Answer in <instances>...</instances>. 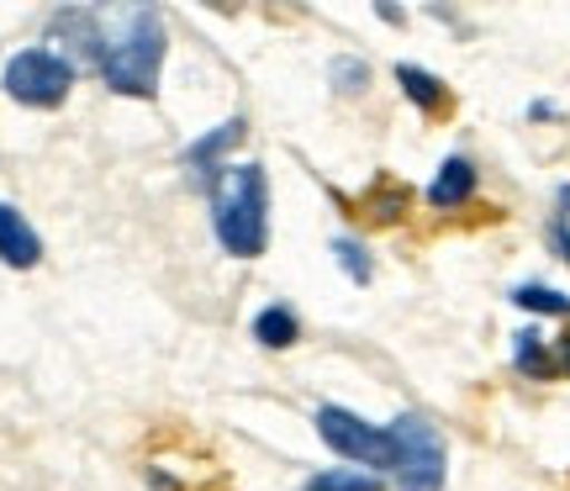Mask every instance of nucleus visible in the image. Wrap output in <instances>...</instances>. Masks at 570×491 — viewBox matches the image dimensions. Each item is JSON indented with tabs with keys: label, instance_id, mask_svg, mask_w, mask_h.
<instances>
[{
	"label": "nucleus",
	"instance_id": "obj_21",
	"mask_svg": "<svg viewBox=\"0 0 570 491\" xmlns=\"http://www.w3.org/2000/svg\"><path fill=\"white\" fill-rule=\"evenodd\" d=\"M375 17H381V21H391V27H396V21H402V6H386V0H381V6H375Z\"/></svg>",
	"mask_w": 570,
	"mask_h": 491
},
{
	"label": "nucleus",
	"instance_id": "obj_2",
	"mask_svg": "<svg viewBox=\"0 0 570 491\" xmlns=\"http://www.w3.org/2000/svg\"><path fill=\"white\" fill-rule=\"evenodd\" d=\"M217 244L233 259H259L269 248V180L259 164H223V175L206 185Z\"/></svg>",
	"mask_w": 570,
	"mask_h": 491
},
{
	"label": "nucleus",
	"instance_id": "obj_7",
	"mask_svg": "<svg viewBox=\"0 0 570 491\" xmlns=\"http://www.w3.org/2000/svg\"><path fill=\"white\" fill-rule=\"evenodd\" d=\"M244 132H248L244 117H233V122H223V127H212V132H202L196 144L185 148V169H190V175H196L202 185H212L217 175H223V154H227V148L244 144Z\"/></svg>",
	"mask_w": 570,
	"mask_h": 491
},
{
	"label": "nucleus",
	"instance_id": "obj_9",
	"mask_svg": "<svg viewBox=\"0 0 570 491\" xmlns=\"http://www.w3.org/2000/svg\"><path fill=\"white\" fill-rule=\"evenodd\" d=\"M396 85H402V96H407L417 111H428V117H444L449 106H454L449 85L439 80V75H428L423 63H396Z\"/></svg>",
	"mask_w": 570,
	"mask_h": 491
},
{
	"label": "nucleus",
	"instance_id": "obj_19",
	"mask_svg": "<svg viewBox=\"0 0 570 491\" xmlns=\"http://www.w3.org/2000/svg\"><path fill=\"white\" fill-rule=\"evenodd\" d=\"M550 244H554V254L570 265V223H566V217H554V223H550Z\"/></svg>",
	"mask_w": 570,
	"mask_h": 491
},
{
	"label": "nucleus",
	"instance_id": "obj_3",
	"mask_svg": "<svg viewBox=\"0 0 570 491\" xmlns=\"http://www.w3.org/2000/svg\"><path fill=\"white\" fill-rule=\"evenodd\" d=\"M391 439V487L396 491H444L449 475V450L444 433L428 423L423 412H402L396 423H386Z\"/></svg>",
	"mask_w": 570,
	"mask_h": 491
},
{
	"label": "nucleus",
	"instance_id": "obj_12",
	"mask_svg": "<svg viewBox=\"0 0 570 491\" xmlns=\"http://www.w3.org/2000/svg\"><path fill=\"white\" fill-rule=\"evenodd\" d=\"M254 338H259L265 348H291L296 338H302V323H296V312L291 307L275 302V307H265L259 317H254Z\"/></svg>",
	"mask_w": 570,
	"mask_h": 491
},
{
	"label": "nucleus",
	"instance_id": "obj_8",
	"mask_svg": "<svg viewBox=\"0 0 570 491\" xmlns=\"http://www.w3.org/2000/svg\"><path fill=\"white\" fill-rule=\"evenodd\" d=\"M38 259H42V238L32 233V223L11 202H0V265L32 269Z\"/></svg>",
	"mask_w": 570,
	"mask_h": 491
},
{
	"label": "nucleus",
	"instance_id": "obj_4",
	"mask_svg": "<svg viewBox=\"0 0 570 491\" xmlns=\"http://www.w3.org/2000/svg\"><path fill=\"white\" fill-rule=\"evenodd\" d=\"M6 96L17 106H38V111H53L63 106V96L75 90V59H63L59 48H21L6 63Z\"/></svg>",
	"mask_w": 570,
	"mask_h": 491
},
{
	"label": "nucleus",
	"instance_id": "obj_11",
	"mask_svg": "<svg viewBox=\"0 0 570 491\" xmlns=\"http://www.w3.org/2000/svg\"><path fill=\"white\" fill-rule=\"evenodd\" d=\"M512 365H518V375H529V381H560L554 375V348L539 327L512 333Z\"/></svg>",
	"mask_w": 570,
	"mask_h": 491
},
{
	"label": "nucleus",
	"instance_id": "obj_6",
	"mask_svg": "<svg viewBox=\"0 0 570 491\" xmlns=\"http://www.w3.org/2000/svg\"><path fill=\"white\" fill-rule=\"evenodd\" d=\"M48 32H53V42H63V48H69L75 59L101 63V11H85V6H63V11H53Z\"/></svg>",
	"mask_w": 570,
	"mask_h": 491
},
{
	"label": "nucleus",
	"instance_id": "obj_5",
	"mask_svg": "<svg viewBox=\"0 0 570 491\" xmlns=\"http://www.w3.org/2000/svg\"><path fill=\"white\" fill-rule=\"evenodd\" d=\"M317 439H323L333 454H344V460H354V465H370V475L375 471H391V439L386 429H375V423H365L360 412L348 407H317Z\"/></svg>",
	"mask_w": 570,
	"mask_h": 491
},
{
	"label": "nucleus",
	"instance_id": "obj_20",
	"mask_svg": "<svg viewBox=\"0 0 570 491\" xmlns=\"http://www.w3.org/2000/svg\"><path fill=\"white\" fill-rule=\"evenodd\" d=\"M529 117H533V122H550V117H560V106H554V101H533Z\"/></svg>",
	"mask_w": 570,
	"mask_h": 491
},
{
	"label": "nucleus",
	"instance_id": "obj_14",
	"mask_svg": "<svg viewBox=\"0 0 570 491\" xmlns=\"http://www.w3.org/2000/svg\"><path fill=\"white\" fill-rule=\"evenodd\" d=\"M302 491H386V481L370 471H348V465H333V471H317Z\"/></svg>",
	"mask_w": 570,
	"mask_h": 491
},
{
	"label": "nucleus",
	"instance_id": "obj_16",
	"mask_svg": "<svg viewBox=\"0 0 570 491\" xmlns=\"http://www.w3.org/2000/svg\"><path fill=\"white\" fill-rule=\"evenodd\" d=\"M327 85H333V90H338V96H360V90H365L370 85V63L365 59H333L327 63Z\"/></svg>",
	"mask_w": 570,
	"mask_h": 491
},
{
	"label": "nucleus",
	"instance_id": "obj_1",
	"mask_svg": "<svg viewBox=\"0 0 570 491\" xmlns=\"http://www.w3.org/2000/svg\"><path fill=\"white\" fill-rule=\"evenodd\" d=\"M164 48H169V27L154 6H122V11H101V80L117 96L132 101H154L159 96V69Z\"/></svg>",
	"mask_w": 570,
	"mask_h": 491
},
{
	"label": "nucleus",
	"instance_id": "obj_10",
	"mask_svg": "<svg viewBox=\"0 0 570 491\" xmlns=\"http://www.w3.org/2000/svg\"><path fill=\"white\" fill-rule=\"evenodd\" d=\"M475 196V164L465 154H454V159L439 164V180L428 185V206H439V212H454V206H465Z\"/></svg>",
	"mask_w": 570,
	"mask_h": 491
},
{
	"label": "nucleus",
	"instance_id": "obj_13",
	"mask_svg": "<svg viewBox=\"0 0 570 491\" xmlns=\"http://www.w3.org/2000/svg\"><path fill=\"white\" fill-rule=\"evenodd\" d=\"M365 206H370V212H365L370 223H402V212L412 206V190H407V185H396V180H381L365 196Z\"/></svg>",
	"mask_w": 570,
	"mask_h": 491
},
{
	"label": "nucleus",
	"instance_id": "obj_18",
	"mask_svg": "<svg viewBox=\"0 0 570 491\" xmlns=\"http://www.w3.org/2000/svg\"><path fill=\"white\" fill-rule=\"evenodd\" d=\"M550 348H554V375L570 381V327L560 333V338H550Z\"/></svg>",
	"mask_w": 570,
	"mask_h": 491
},
{
	"label": "nucleus",
	"instance_id": "obj_15",
	"mask_svg": "<svg viewBox=\"0 0 570 491\" xmlns=\"http://www.w3.org/2000/svg\"><path fill=\"white\" fill-rule=\"evenodd\" d=\"M512 302L523 312H539V317H570V296L554 286H539V281H529V286L512 291Z\"/></svg>",
	"mask_w": 570,
	"mask_h": 491
},
{
	"label": "nucleus",
	"instance_id": "obj_22",
	"mask_svg": "<svg viewBox=\"0 0 570 491\" xmlns=\"http://www.w3.org/2000/svg\"><path fill=\"white\" fill-rule=\"evenodd\" d=\"M560 217L570 223V185H560Z\"/></svg>",
	"mask_w": 570,
	"mask_h": 491
},
{
	"label": "nucleus",
	"instance_id": "obj_17",
	"mask_svg": "<svg viewBox=\"0 0 570 491\" xmlns=\"http://www.w3.org/2000/svg\"><path fill=\"white\" fill-rule=\"evenodd\" d=\"M333 254H338V265H344V275L354 281V286H370L375 265H370L365 244H354V238H338V244H333Z\"/></svg>",
	"mask_w": 570,
	"mask_h": 491
}]
</instances>
